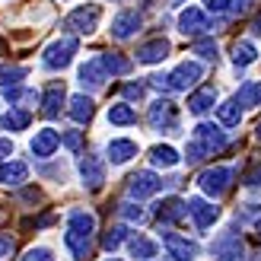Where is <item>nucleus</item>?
I'll return each instance as SVG.
<instances>
[{"label": "nucleus", "mask_w": 261, "mask_h": 261, "mask_svg": "<svg viewBox=\"0 0 261 261\" xmlns=\"http://www.w3.org/2000/svg\"><path fill=\"white\" fill-rule=\"evenodd\" d=\"M226 130H220L217 124H198L194 127V134L188 140V147H185V160L188 163H201L204 156H217V153H223L226 150Z\"/></svg>", "instance_id": "1"}, {"label": "nucleus", "mask_w": 261, "mask_h": 261, "mask_svg": "<svg viewBox=\"0 0 261 261\" xmlns=\"http://www.w3.org/2000/svg\"><path fill=\"white\" fill-rule=\"evenodd\" d=\"M93 229H96V220L93 214L86 211H73L70 220H67V232H64V242L76 261H86L89 258V249H93Z\"/></svg>", "instance_id": "2"}, {"label": "nucleus", "mask_w": 261, "mask_h": 261, "mask_svg": "<svg viewBox=\"0 0 261 261\" xmlns=\"http://www.w3.org/2000/svg\"><path fill=\"white\" fill-rule=\"evenodd\" d=\"M73 55H76V38L73 35H64V38H55V42L45 48L42 64H45L48 70H64L73 61Z\"/></svg>", "instance_id": "3"}, {"label": "nucleus", "mask_w": 261, "mask_h": 261, "mask_svg": "<svg viewBox=\"0 0 261 261\" xmlns=\"http://www.w3.org/2000/svg\"><path fill=\"white\" fill-rule=\"evenodd\" d=\"M99 16H102V7L89 4V7H80L73 10L67 19H64V29L73 32V35H93L99 29Z\"/></svg>", "instance_id": "4"}, {"label": "nucleus", "mask_w": 261, "mask_h": 261, "mask_svg": "<svg viewBox=\"0 0 261 261\" xmlns=\"http://www.w3.org/2000/svg\"><path fill=\"white\" fill-rule=\"evenodd\" d=\"M147 121H150L153 130H166V134H175V130H178V109H175V102H169V99H156L153 106H150Z\"/></svg>", "instance_id": "5"}, {"label": "nucleus", "mask_w": 261, "mask_h": 261, "mask_svg": "<svg viewBox=\"0 0 261 261\" xmlns=\"http://www.w3.org/2000/svg\"><path fill=\"white\" fill-rule=\"evenodd\" d=\"M229 181H232V169L226 166H214V169H204L198 175V185L204 194H211V198H220V194L229 191Z\"/></svg>", "instance_id": "6"}, {"label": "nucleus", "mask_w": 261, "mask_h": 261, "mask_svg": "<svg viewBox=\"0 0 261 261\" xmlns=\"http://www.w3.org/2000/svg\"><path fill=\"white\" fill-rule=\"evenodd\" d=\"M211 255H214V261H242L245 245H242V239L232 229H226V232H220V236L214 239Z\"/></svg>", "instance_id": "7"}, {"label": "nucleus", "mask_w": 261, "mask_h": 261, "mask_svg": "<svg viewBox=\"0 0 261 261\" xmlns=\"http://www.w3.org/2000/svg\"><path fill=\"white\" fill-rule=\"evenodd\" d=\"M204 76L201 70V64H194V61H181L178 67L172 73H166V83H169V93L172 89H191V86H198V80Z\"/></svg>", "instance_id": "8"}, {"label": "nucleus", "mask_w": 261, "mask_h": 261, "mask_svg": "<svg viewBox=\"0 0 261 261\" xmlns=\"http://www.w3.org/2000/svg\"><path fill=\"white\" fill-rule=\"evenodd\" d=\"M163 188V178L156 175V172H150V169H143V172H134L127 178V194L134 201H143V198H150V194H156Z\"/></svg>", "instance_id": "9"}, {"label": "nucleus", "mask_w": 261, "mask_h": 261, "mask_svg": "<svg viewBox=\"0 0 261 261\" xmlns=\"http://www.w3.org/2000/svg\"><path fill=\"white\" fill-rule=\"evenodd\" d=\"M80 175H83V185L89 191H99L102 185H106V163L99 160V156H83L80 160Z\"/></svg>", "instance_id": "10"}, {"label": "nucleus", "mask_w": 261, "mask_h": 261, "mask_svg": "<svg viewBox=\"0 0 261 261\" xmlns=\"http://www.w3.org/2000/svg\"><path fill=\"white\" fill-rule=\"evenodd\" d=\"M64 102H67L64 83H61V80H51V83L45 86V93H42V115H45V118H58L61 109H64Z\"/></svg>", "instance_id": "11"}, {"label": "nucleus", "mask_w": 261, "mask_h": 261, "mask_svg": "<svg viewBox=\"0 0 261 261\" xmlns=\"http://www.w3.org/2000/svg\"><path fill=\"white\" fill-rule=\"evenodd\" d=\"M163 245L175 261H194V255H198V245L188 242L185 236H178V232H163Z\"/></svg>", "instance_id": "12"}, {"label": "nucleus", "mask_w": 261, "mask_h": 261, "mask_svg": "<svg viewBox=\"0 0 261 261\" xmlns=\"http://www.w3.org/2000/svg\"><path fill=\"white\" fill-rule=\"evenodd\" d=\"M188 217V201L181 198H163L156 204V220L160 223H181Z\"/></svg>", "instance_id": "13"}, {"label": "nucleus", "mask_w": 261, "mask_h": 261, "mask_svg": "<svg viewBox=\"0 0 261 261\" xmlns=\"http://www.w3.org/2000/svg\"><path fill=\"white\" fill-rule=\"evenodd\" d=\"M188 214L194 217V226H198V229H211L214 220L220 217V207H214L211 201H204V198H191L188 201Z\"/></svg>", "instance_id": "14"}, {"label": "nucleus", "mask_w": 261, "mask_h": 261, "mask_svg": "<svg viewBox=\"0 0 261 261\" xmlns=\"http://www.w3.org/2000/svg\"><path fill=\"white\" fill-rule=\"evenodd\" d=\"M178 29L185 32V35H204L207 29H211V22H207V13L198 10V7L181 10V16H178Z\"/></svg>", "instance_id": "15"}, {"label": "nucleus", "mask_w": 261, "mask_h": 261, "mask_svg": "<svg viewBox=\"0 0 261 261\" xmlns=\"http://www.w3.org/2000/svg\"><path fill=\"white\" fill-rule=\"evenodd\" d=\"M58 147H61V134H58L55 127H42V130L32 137V153L38 156V160H48V156L55 153Z\"/></svg>", "instance_id": "16"}, {"label": "nucleus", "mask_w": 261, "mask_h": 261, "mask_svg": "<svg viewBox=\"0 0 261 261\" xmlns=\"http://www.w3.org/2000/svg\"><path fill=\"white\" fill-rule=\"evenodd\" d=\"M106 80H109V73H106V67H102V61H86L83 67H80V83H83V89H102V86H106Z\"/></svg>", "instance_id": "17"}, {"label": "nucleus", "mask_w": 261, "mask_h": 261, "mask_svg": "<svg viewBox=\"0 0 261 261\" xmlns=\"http://www.w3.org/2000/svg\"><path fill=\"white\" fill-rule=\"evenodd\" d=\"M106 153H109V160L115 166H124L127 160H134V156H137V143L127 140V137H118V140H109Z\"/></svg>", "instance_id": "18"}, {"label": "nucleus", "mask_w": 261, "mask_h": 261, "mask_svg": "<svg viewBox=\"0 0 261 261\" xmlns=\"http://www.w3.org/2000/svg\"><path fill=\"white\" fill-rule=\"evenodd\" d=\"M137 29H140V13H134V10H124L112 19V35L115 38H130Z\"/></svg>", "instance_id": "19"}, {"label": "nucleus", "mask_w": 261, "mask_h": 261, "mask_svg": "<svg viewBox=\"0 0 261 261\" xmlns=\"http://www.w3.org/2000/svg\"><path fill=\"white\" fill-rule=\"evenodd\" d=\"M169 55V42L166 38H153V42H143L137 48V61L140 64H160Z\"/></svg>", "instance_id": "20"}, {"label": "nucleus", "mask_w": 261, "mask_h": 261, "mask_svg": "<svg viewBox=\"0 0 261 261\" xmlns=\"http://www.w3.org/2000/svg\"><path fill=\"white\" fill-rule=\"evenodd\" d=\"M214 102H217V89L214 86H201L198 93L188 96V112L191 115H207L214 109Z\"/></svg>", "instance_id": "21"}, {"label": "nucleus", "mask_w": 261, "mask_h": 261, "mask_svg": "<svg viewBox=\"0 0 261 261\" xmlns=\"http://www.w3.org/2000/svg\"><path fill=\"white\" fill-rule=\"evenodd\" d=\"M25 178H29V166H25V163H4V166H0V185L16 188V185H22Z\"/></svg>", "instance_id": "22"}, {"label": "nucleus", "mask_w": 261, "mask_h": 261, "mask_svg": "<svg viewBox=\"0 0 261 261\" xmlns=\"http://www.w3.org/2000/svg\"><path fill=\"white\" fill-rule=\"evenodd\" d=\"M127 252H130V258H137V261L156 258V242L137 232V236H130V239H127Z\"/></svg>", "instance_id": "23"}, {"label": "nucleus", "mask_w": 261, "mask_h": 261, "mask_svg": "<svg viewBox=\"0 0 261 261\" xmlns=\"http://www.w3.org/2000/svg\"><path fill=\"white\" fill-rule=\"evenodd\" d=\"M67 115L73 121H80V124H86L89 118L96 115V106H93V99L89 96H73L70 99V109H67Z\"/></svg>", "instance_id": "24"}, {"label": "nucleus", "mask_w": 261, "mask_h": 261, "mask_svg": "<svg viewBox=\"0 0 261 261\" xmlns=\"http://www.w3.org/2000/svg\"><path fill=\"white\" fill-rule=\"evenodd\" d=\"M255 58H258V51H255L252 42H245V38L232 42V64H236V67H249Z\"/></svg>", "instance_id": "25"}, {"label": "nucleus", "mask_w": 261, "mask_h": 261, "mask_svg": "<svg viewBox=\"0 0 261 261\" xmlns=\"http://www.w3.org/2000/svg\"><path fill=\"white\" fill-rule=\"evenodd\" d=\"M29 121H32V112H29V109L10 106V112L4 115V127H7V130H22V127H29Z\"/></svg>", "instance_id": "26"}, {"label": "nucleus", "mask_w": 261, "mask_h": 261, "mask_svg": "<svg viewBox=\"0 0 261 261\" xmlns=\"http://www.w3.org/2000/svg\"><path fill=\"white\" fill-rule=\"evenodd\" d=\"M217 118H220V124H223V127H236L239 118H242L239 102H236V99H229V102H223V106H217Z\"/></svg>", "instance_id": "27"}, {"label": "nucleus", "mask_w": 261, "mask_h": 261, "mask_svg": "<svg viewBox=\"0 0 261 261\" xmlns=\"http://www.w3.org/2000/svg\"><path fill=\"white\" fill-rule=\"evenodd\" d=\"M99 61H102V67H106V73H112V76H121V73L130 70V61L121 58L118 51H109V55H102Z\"/></svg>", "instance_id": "28"}, {"label": "nucleus", "mask_w": 261, "mask_h": 261, "mask_svg": "<svg viewBox=\"0 0 261 261\" xmlns=\"http://www.w3.org/2000/svg\"><path fill=\"white\" fill-rule=\"evenodd\" d=\"M150 163L163 166V169H172L178 163V153H175V147H153L150 150Z\"/></svg>", "instance_id": "29"}, {"label": "nucleus", "mask_w": 261, "mask_h": 261, "mask_svg": "<svg viewBox=\"0 0 261 261\" xmlns=\"http://www.w3.org/2000/svg\"><path fill=\"white\" fill-rule=\"evenodd\" d=\"M109 121L112 124H134L137 121V112L127 106V102H118V106L109 109Z\"/></svg>", "instance_id": "30"}, {"label": "nucleus", "mask_w": 261, "mask_h": 261, "mask_svg": "<svg viewBox=\"0 0 261 261\" xmlns=\"http://www.w3.org/2000/svg\"><path fill=\"white\" fill-rule=\"evenodd\" d=\"M236 102H239V109H255V106H261L258 86H255V83H242L239 93H236Z\"/></svg>", "instance_id": "31"}, {"label": "nucleus", "mask_w": 261, "mask_h": 261, "mask_svg": "<svg viewBox=\"0 0 261 261\" xmlns=\"http://www.w3.org/2000/svg\"><path fill=\"white\" fill-rule=\"evenodd\" d=\"M124 239H127V229H124V226H109L106 236H102V249H106V252H115Z\"/></svg>", "instance_id": "32"}, {"label": "nucleus", "mask_w": 261, "mask_h": 261, "mask_svg": "<svg viewBox=\"0 0 261 261\" xmlns=\"http://www.w3.org/2000/svg\"><path fill=\"white\" fill-rule=\"evenodd\" d=\"M118 214H121V220H127V223H143V220H147L143 207H137V204H121Z\"/></svg>", "instance_id": "33"}, {"label": "nucleus", "mask_w": 261, "mask_h": 261, "mask_svg": "<svg viewBox=\"0 0 261 261\" xmlns=\"http://www.w3.org/2000/svg\"><path fill=\"white\" fill-rule=\"evenodd\" d=\"M194 55H201L204 61H217V42H211V38L194 42Z\"/></svg>", "instance_id": "34"}, {"label": "nucleus", "mask_w": 261, "mask_h": 261, "mask_svg": "<svg viewBox=\"0 0 261 261\" xmlns=\"http://www.w3.org/2000/svg\"><path fill=\"white\" fill-rule=\"evenodd\" d=\"M61 140L67 143V150H70V153H83V134H80V130H64Z\"/></svg>", "instance_id": "35"}, {"label": "nucleus", "mask_w": 261, "mask_h": 261, "mask_svg": "<svg viewBox=\"0 0 261 261\" xmlns=\"http://www.w3.org/2000/svg\"><path fill=\"white\" fill-rule=\"evenodd\" d=\"M25 76V67H10V70H0V83L4 86H16Z\"/></svg>", "instance_id": "36"}, {"label": "nucleus", "mask_w": 261, "mask_h": 261, "mask_svg": "<svg viewBox=\"0 0 261 261\" xmlns=\"http://www.w3.org/2000/svg\"><path fill=\"white\" fill-rule=\"evenodd\" d=\"M22 261H55V258H51V252H48V249H29Z\"/></svg>", "instance_id": "37"}, {"label": "nucleus", "mask_w": 261, "mask_h": 261, "mask_svg": "<svg viewBox=\"0 0 261 261\" xmlns=\"http://www.w3.org/2000/svg\"><path fill=\"white\" fill-rule=\"evenodd\" d=\"M124 96L140 102V99H143V83H127V86H124Z\"/></svg>", "instance_id": "38"}, {"label": "nucleus", "mask_w": 261, "mask_h": 261, "mask_svg": "<svg viewBox=\"0 0 261 261\" xmlns=\"http://www.w3.org/2000/svg\"><path fill=\"white\" fill-rule=\"evenodd\" d=\"M13 255V239H10V232H0V258H7Z\"/></svg>", "instance_id": "39"}, {"label": "nucleus", "mask_w": 261, "mask_h": 261, "mask_svg": "<svg viewBox=\"0 0 261 261\" xmlns=\"http://www.w3.org/2000/svg\"><path fill=\"white\" fill-rule=\"evenodd\" d=\"M207 10H214V13H223V10H232V0H207Z\"/></svg>", "instance_id": "40"}, {"label": "nucleus", "mask_w": 261, "mask_h": 261, "mask_svg": "<svg viewBox=\"0 0 261 261\" xmlns=\"http://www.w3.org/2000/svg\"><path fill=\"white\" fill-rule=\"evenodd\" d=\"M7 156H13V143L7 137H0V160H7Z\"/></svg>", "instance_id": "41"}, {"label": "nucleus", "mask_w": 261, "mask_h": 261, "mask_svg": "<svg viewBox=\"0 0 261 261\" xmlns=\"http://www.w3.org/2000/svg\"><path fill=\"white\" fill-rule=\"evenodd\" d=\"M252 29H255V35H258V38H261V16H258V19H255V22H252Z\"/></svg>", "instance_id": "42"}, {"label": "nucleus", "mask_w": 261, "mask_h": 261, "mask_svg": "<svg viewBox=\"0 0 261 261\" xmlns=\"http://www.w3.org/2000/svg\"><path fill=\"white\" fill-rule=\"evenodd\" d=\"M169 4H172V7H178V4H185V0H169Z\"/></svg>", "instance_id": "43"}, {"label": "nucleus", "mask_w": 261, "mask_h": 261, "mask_svg": "<svg viewBox=\"0 0 261 261\" xmlns=\"http://www.w3.org/2000/svg\"><path fill=\"white\" fill-rule=\"evenodd\" d=\"M255 137H258V140H261V124H258V130H255Z\"/></svg>", "instance_id": "44"}, {"label": "nucleus", "mask_w": 261, "mask_h": 261, "mask_svg": "<svg viewBox=\"0 0 261 261\" xmlns=\"http://www.w3.org/2000/svg\"><path fill=\"white\" fill-rule=\"evenodd\" d=\"M258 232H261V217H258Z\"/></svg>", "instance_id": "45"}, {"label": "nucleus", "mask_w": 261, "mask_h": 261, "mask_svg": "<svg viewBox=\"0 0 261 261\" xmlns=\"http://www.w3.org/2000/svg\"><path fill=\"white\" fill-rule=\"evenodd\" d=\"M258 99H261V86H258Z\"/></svg>", "instance_id": "46"}, {"label": "nucleus", "mask_w": 261, "mask_h": 261, "mask_svg": "<svg viewBox=\"0 0 261 261\" xmlns=\"http://www.w3.org/2000/svg\"><path fill=\"white\" fill-rule=\"evenodd\" d=\"M109 261H118V258H109Z\"/></svg>", "instance_id": "47"}]
</instances>
